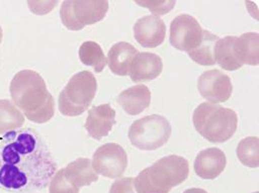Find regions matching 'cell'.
<instances>
[{"label":"cell","instance_id":"obj_1","mask_svg":"<svg viewBox=\"0 0 259 193\" xmlns=\"http://www.w3.org/2000/svg\"><path fill=\"white\" fill-rule=\"evenodd\" d=\"M57 163L42 137L32 129L12 130L0 141V188L34 192L45 188Z\"/></svg>","mask_w":259,"mask_h":193},{"label":"cell","instance_id":"obj_26","mask_svg":"<svg viewBox=\"0 0 259 193\" xmlns=\"http://www.w3.org/2000/svg\"><path fill=\"white\" fill-rule=\"evenodd\" d=\"M109 193H136L134 187V177H124L116 180Z\"/></svg>","mask_w":259,"mask_h":193},{"label":"cell","instance_id":"obj_18","mask_svg":"<svg viewBox=\"0 0 259 193\" xmlns=\"http://www.w3.org/2000/svg\"><path fill=\"white\" fill-rule=\"evenodd\" d=\"M235 36H227L219 39L213 46V59L215 63L227 71H235L243 66L239 62L235 52Z\"/></svg>","mask_w":259,"mask_h":193},{"label":"cell","instance_id":"obj_10","mask_svg":"<svg viewBox=\"0 0 259 193\" xmlns=\"http://www.w3.org/2000/svg\"><path fill=\"white\" fill-rule=\"evenodd\" d=\"M199 94L211 104L225 103L232 94L230 78L220 70L203 72L197 81Z\"/></svg>","mask_w":259,"mask_h":193},{"label":"cell","instance_id":"obj_19","mask_svg":"<svg viewBox=\"0 0 259 193\" xmlns=\"http://www.w3.org/2000/svg\"><path fill=\"white\" fill-rule=\"evenodd\" d=\"M234 48L241 64L251 66L259 64L258 33H244L240 37H236Z\"/></svg>","mask_w":259,"mask_h":193},{"label":"cell","instance_id":"obj_15","mask_svg":"<svg viewBox=\"0 0 259 193\" xmlns=\"http://www.w3.org/2000/svg\"><path fill=\"white\" fill-rule=\"evenodd\" d=\"M151 99V91L147 86L137 85L123 91L118 96L117 102L128 115L137 116L148 109Z\"/></svg>","mask_w":259,"mask_h":193},{"label":"cell","instance_id":"obj_23","mask_svg":"<svg viewBox=\"0 0 259 193\" xmlns=\"http://www.w3.org/2000/svg\"><path fill=\"white\" fill-rule=\"evenodd\" d=\"M236 155L240 162L251 168L259 166V139L255 136L243 138L237 146Z\"/></svg>","mask_w":259,"mask_h":193},{"label":"cell","instance_id":"obj_20","mask_svg":"<svg viewBox=\"0 0 259 193\" xmlns=\"http://www.w3.org/2000/svg\"><path fill=\"white\" fill-rule=\"evenodd\" d=\"M24 124V115L9 100H0V134L20 129Z\"/></svg>","mask_w":259,"mask_h":193},{"label":"cell","instance_id":"obj_2","mask_svg":"<svg viewBox=\"0 0 259 193\" xmlns=\"http://www.w3.org/2000/svg\"><path fill=\"white\" fill-rule=\"evenodd\" d=\"M15 106L32 123L45 124L55 114V102L47 90L40 74L32 70H22L12 79L9 87Z\"/></svg>","mask_w":259,"mask_h":193},{"label":"cell","instance_id":"obj_25","mask_svg":"<svg viewBox=\"0 0 259 193\" xmlns=\"http://www.w3.org/2000/svg\"><path fill=\"white\" fill-rule=\"evenodd\" d=\"M138 5L147 7L152 13L156 15H164L171 11L177 3L175 0H136L135 1Z\"/></svg>","mask_w":259,"mask_h":193},{"label":"cell","instance_id":"obj_4","mask_svg":"<svg viewBox=\"0 0 259 193\" xmlns=\"http://www.w3.org/2000/svg\"><path fill=\"white\" fill-rule=\"evenodd\" d=\"M193 123L197 132L210 142H226L237 129L236 113L222 106L201 103L194 112Z\"/></svg>","mask_w":259,"mask_h":193},{"label":"cell","instance_id":"obj_6","mask_svg":"<svg viewBox=\"0 0 259 193\" xmlns=\"http://www.w3.org/2000/svg\"><path fill=\"white\" fill-rule=\"evenodd\" d=\"M171 134L169 122L160 115L135 121L129 129L131 143L142 151H155L164 146Z\"/></svg>","mask_w":259,"mask_h":193},{"label":"cell","instance_id":"obj_12","mask_svg":"<svg viewBox=\"0 0 259 193\" xmlns=\"http://www.w3.org/2000/svg\"><path fill=\"white\" fill-rule=\"evenodd\" d=\"M116 111L110 104L93 107L88 112L85 129L89 135L97 140L107 136L116 124Z\"/></svg>","mask_w":259,"mask_h":193},{"label":"cell","instance_id":"obj_17","mask_svg":"<svg viewBox=\"0 0 259 193\" xmlns=\"http://www.w3.org/2000/svg\"><path fill=\"white\" fill-rule=\"evenodd\" d=\"M138 54V50L128 42H118L111 47L108 53V63L112 73L118 76H127L130 66Z\"/></svg>","mask_w":259,"mask_h":193},{"label":"cell","instance_id":"obj_11","mask_svg":"<svg viewBox=\"0 0 259 193\" xmlns=\"http://www.w3.org/2000/svg\"><path fill=\"white\" fill-rule=\"evenodd\" d=\"M165 24L156 15L140 18L134 25V37L145 48H156L162 45L165 38Z\"/></svg>","mask_w":259,"mask_h":193},{"label":"cell","instance_id":"obj_24","mask_svg":"<svg viewBox=\"0 0 259 193\" xmlns=\"http://www.w3.org/2000/svg\"><path fill=\"white\" fill-rule=\"evenodd\" d=\"M78 187L72 185L65 177L64 168L58 170L51 179L49 192L50 193H79Z\"/></svg>","mask_w":259,"mask_h":193},{"label":"cell","instance_id":"obj_13","mask_svg":"<svg viewBox=\"0 0 259 193\" xmlns=\"http://www.w3.org/2000/svg\"><path fill=\"white\" fill-rule=\"evenodd\" d=\"M227 166L226 154L218 149L210 148L199 152L194 161V171L202 179H215Z\"/></svg>","mask_w":259,"mask_h":193},{"label":"cell","instance_id":"obj_8","mask_svg":"<svg viewBox=\"0 0 259 193\" xmlns=\"http://www.w3.org/2000/svg\"><path fill=\"white\" fill-rule=\"evenodd\" d=\"M202 39L203 29L192 15L181 14L171 21L169 42L176 49L190 53L201 44Z\"/></svg>","mask_w":259,"mask_h":193},{"label":"cell","instance_id":"obj_7","mask_svg":"<svg viewBox=\"0 0 259 193\" xmlns=\"http://www.w3.org/2000/svg\"><path fill=\"white\" fill-rule=\"evenodd\" d=\"M108 10L109 2L106 0H66L61 5L60 18L66 28L79 31L102 21Z\"/></svg>","mask_w":259,"mask_h":193},{"label":"cell","instance_id":"obj_3","mask_svg":"<svg viewBox=\"0 0 259 193\" xmlns=\"http://www.w3.org/2000/svg\"><path fill=\"white\" fill-rule=\"evenodd\" d=\"M190 164L180 156H167L142 170L134 178L137 193H169L189 177Z\"/></svg>","mask_w":259,"mask_h":193},{"label":"cell","instance_id":"obj_21","mask_svg":"<svg viewBox=\"0 0 259 193\" xmlns=\"http://www.w3.org/2000/svg\"><path fill=\"white\" fill-rule=\"evenodd\" d=\"M79 58L83 64L93 67L96 73H101L107 65V58L101 46L94 41H86L81 45Z\"/></svg>","mask_w":259,"mask_h":193},{"label":"cell","instance_id":"obj_14","mask_svg":"<svg viewBox=\"0 0 259 193\" xmlns=\"http://www.w3.org/2000/svg\"><path fill=\"white\" fill-rule=\"evenodd\" d=\"M162 72V58L155 53H138L129 69L131 80L135 83L157 79Z\"/></svg>","mask_w":259,"mask_h":193},{"label":"cell","instance_id":"obj_9","mask_svg":"<svg viewBox=\"0 0 259 193\" xmlns=\"http://www.w3.org/2000/svg\"><path fill=\"white\" fill-rule=\"evenodd\" d=\"M94 170L108 178H120L128 166V155L118 143H106L93 155Z\"/></svg>","mask_w":259,"mask_h":193},{"label":"cell","instance_id":"obj_22","mask_svg":"<svg viewBox=\"0 0 259 193\" xmlns=\"http://www.w3.org/2000/svg\"><path fill=\"white\" fill-rule=\"evenodd\" d=\"M219 36L207 30H203V39L201 44L190 53V58L197 64L202 66H213L215 61L213 59V46L219 40Z\"/></svg>","mask_w":259,"mask_h":193},{"label":"cell","instance_id":"obj_27","mask_svg":"<svg viewBox=\"0 0 259 193\" xmlns=\"http://www.w3.org/2000/svg\"><path fill=\"white\" fill-rule=\"evenodd\" d=\"M184 193H208L206 190L202 189V188H190L187 189Z\"/></svg>","mask_w":259,"mask_h":193},{"label":"cell","instance_id":"obj_16","mask_svg":"<svg viewBox=\"0 0 259 193\" xmlns=\"http://www.w3.org/2000/svg\"><path fill=\"white\" fill-rule=\"evenodd\" d=\"M64 175L72 185L78 188L89 186L99 179L97 172L93 168L92 161L85 158L70 162L64 168Z\"/></svg>","mask_w":259,"mask_h":193},{"label":"cell","instance_id":"obj_28","mask_svg":"<svg viewBox=\"0 0 259 193\" xmlns=\"http://www.w3.org/2000/svg\"><path fill=\"white\" fill-rule=\"evenodd\" d=\"M2 37H3V32H2V28H1V26H0V44H1V42H2Z\"/></svg>","mask_w":259,"mask_h":193},{"label":"cell","instance_id":"obj_5","mask_svg":"<svg viewBox=\"0 0 259 193\" xmlns=\"http://www.w3.org/2000/svg\"><path fill=\"white\" fill-rule=\"evenodd\" d=\"M97 80L92 72L75 74L61 91L58 109L66 117H77L85 113L97 93Z\"/></svg>","mask_w":259,"mask_h":193}]
</instances>
